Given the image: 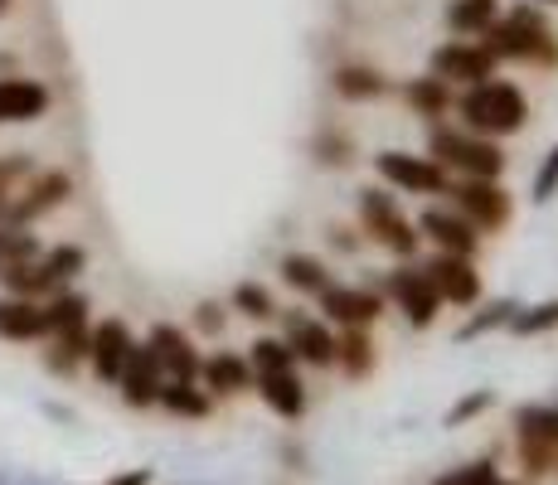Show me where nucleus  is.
Returning a JSON list of instances; mask_svg holds the SVG:
<instances>
[{
    "instance_id": "nucleus-1",
    "label": "nucleus",
    "mask_w": 558,
    "mask_h": 485,
    "mask_svg": "<svg viewBox=\"0 0 558 485\" xmlns=\"http://www.w3.org/2000/svg\"><path fill=\"white\" fill-rule=\"evenodd\" d=\"M452 122L466 126V132H476V136H490V142H506V136L524 132V122H530V97H524L520 83H510L496 73V78L457 93Z\"/></svg>"
},
{
    "instance_id": "nucleus-2",
    "label": "nucleus",
    "mask_w": 558,
    "mask_h": 485,
    "mask_svg": "<svg viewBox=\"0 0 558 485\" xmlns=\"http://www.w3.org/2000/svg\"><path fill=\"white\" fill-rule=\"evenodd\" d=\"M481 45L496 53L500 63H530V69H554L558 63V35L539 5L500 10V20L481 35Z\"/></svg>"
},
{
    "instance_id": "nucleus-3",
    "label": "nucleus",
    "mask_w": 558,
    "mask_h": 485,
    "mask_svg": "<svg viewBox=\"0 0 558 485\" xmlns=\"http://www.w3.org/2000/svg\"><path fill=\"white\" fill-rule=\"evenodd\" d=\"M427 156L447 170L452 180H500L506 175V146L476 136L457 122H437L427 132Z\"/></svg>"
},
{
    "instance_id": "nucleus-4",
    "label": "nucleus",
    "mask_w": 558,
    "mask_h": 485,
    "mask_svg": "<svg viewBox=\"0 0 558 485\" xmlns=\"http://www.w3.org/2000/svg\"><path fill=\"white\" fill-rule=\"evenodd\" d=\"M360 233L369 239L374 247H384V253H393L399 263H413L417 247H423V233H417V223L403 214L399 194L393 190H360Z\"/></svg>"
},
{
    "instance_id": "nucleus-5",
    "label": "nucleus",
    "mask_w": 558,
    "mask_h": 485,
    "mask_svg": "<svg viewBox=\"0 0 558 485\" xmlns=\"http://www.w3.org/2000/svg\"><path fill=\"white\" fill-rule=\"evenodd\" d=\"M374 175L393 194H447L452 190V175H447L427 150H399V146L379 150V156H374Z\"/></svg>"
},
{
    "instance_id": "nucleus-6",
    "label": "nucleus",
    "mask_w": 558,
    "mask_h": 485,
    "mask_svg": "<svg viewBox=\"0 0 558 485\" xmlns=\"http://www.w3.org/2000/svg\"><path fill=\"white\" fill-rule=\"evenodd\" d=\"M447 204L476 223V233H500L514 219V194L500 180H452Z\"/></svg>"
},
{
    "instance_id": "nucleus-7",
    "label": "nucleus",
    "mask_w": 558,
    "mask_h": 485,
    "mask_svg": "<svg viewBox=\"0 0 558 485\" xmlns=\"http://www.w3.org/2000/svg\"><path fill=\"white\" fill-rule=\"evenodd\" d=\"M384 301H389L393 311H403V320L413 330L437 326V316H442V296L433 291V282H427V272L417 263H399L384 277Z\"/></svg>"
},
{
    "instance_id": "nucleus-8",
    "label": "nucleus",
    "mask_w": 558,
    "mask_h": 485,
    "mask_svg": "<svg viewBox=\"0 0 558 485\" xmlns=\"http://www.w3.org/2000/svg\"><path fill=\"white\" fill-rule=\"evenodd\" d=\"M427 73L447 78L452 88H476V83L496 78L500 59L481 45V39H442V45L433 49V59H427Z\"/></svg>"
},
{
    "instance_id": "nucleus-9",
    "label": "nucleus",
    "mask_w": 558,
    "mask_h": 485,
    "mask_svg": "<svg viewBox=\"0 0 558 485\" xmlns=\"http://www.w3.org/2000/svg\"><path fill=\"white\" fill-rule=\"evenodd\" d=\"M320 320H330L336 330H369L384 316V291L379 287H350V282H330L320 291Z\"/></svg>"
},
{
    "instance_id": "nucleus-10",
    "label": "nucleus",
    "mask_w": 558,
    "mask_h": 485,
    "mask_svg": "<svg viewBox=\"0 0 558 485\" xmlns=\"http://www.w3.org/2000/svg\"><path fill=\"white\" fill-rule=\"evenodd\" d=\"M282 316V340L292 344L296 364L311 369H336V350H340V330L330 320L311 316V311H277Z\"/></svg>"
},
{
    "instance_id": "nucleus-11",
    "label": "nucleus",
    "mask_w": 558,
    "mask_h": 485,
    "mask_svg": "<svg viewBox=\"0 0 558 485\" xmlns=\"http://www.w3.org/2000/svg\"><path fill=\"white\" fill-rule=\"evenodd\" d=\"M413 223H417V233H423V243H433L437 253H457V257H476L481 239H486V233H476V223H471L466 214H457L452 204H427Z\"/></svg>"
},
{
    "instance_id": "nucleus-12",
    "label": "nucleus",
    "mask_w": 558,
    "mask_h": 485,
    "mask_svg": "<svg viewBox=\"0 0 558 485\" xmlns=\"http://www.w3.org/2000/svg\"><path fill=\"white\" fill-rule=\"evenodd\" d=\"M427 282H433V291L442 296V306H476L481 291H486V282H481L476 272V257H457V253H433L423 263Z\"/></svg>"
},
{
    "instance_id": "nucleus-13",
    "label": "nucleus",
    "mask_w": 558,
    "mask_h": 485,
    "mask_svg": "<svg viewBox=\"0 0 558 485\" xmlns=\"http://www.w3.org/2000/svg\"><path fill=\"white\" fill-rule=\"evenodd\" d=\"M146 350L156 354V364H160L166 379H199L204 354L195 350V336H190V330L170 326V320H156L151 336H146Z\"/></svg>"
},
{
    "instance_id": "nucleus-14",
    "label": "nucleus",
    "mask_w": 558,
    "mask_h": 485,
    "mask_svg": "<svg viewBox=\"0 0 558 485\" xmlns=\"http://www.w3.org/2000/svg\"><path fill=\"white\" fill-rule=\"evenodd\" d=\"M132 344H136V336H132V326H126L122 316L98 320V326L88 330V369L98 374L102 384H117V374H122Z\"/></svg>"
},
{
    "instance_id": "nucleus-15",
    "label": "nucleus",
    "mask_w": 558,
    "mask_h": 485,
    "mask_svg": "<svg viewBox=\"0 0 558 485\" xmlns=\"http://www.w3.org/2000/svg\"><path fill=\"white\" fill-rule=\"evenodd\" d=\"M160 384H166V374H160L156 354L146 350V340H136L132 354H126V364H122V374H117V393H122L126 408H156Z\"/></svg>"
},
{
    "instance_id": "nucleus-16",
    "label": "nucleus",
    "mask_w": 558,
    "mask_h": 485,
    "mask_svg": "<svg viewBox=\"0 0 558 485\" xmlns=\"http://www.w3.org/2000/svg\"><path fill=\"white\" fill-rule=\"evenodd\" d=\"M49 88L39 78H25V73H5L0 78V126H25L39 122L49 112Z\"/></svg>"
},
{
    "instance_id": "nucleus-17",
    "label": "nucleus",
    "mask_w": 558,
    "mask_h": 485,
    "mask_svg": "<svg viewBox=\"0 0 558 485\" xmlns=\"http://www.w3.org/2000/svg\"><path fill=\"white\" fill-rule=\"evenodd\" d=\"M514 437H520V457L530 471H558V447L549 437V417L544 403H530L514 413Z\"/></svg>"
},
{
    "instance_id": "nucleus-18",
    "label": "nucleus",
    "mask_w": 558,
    "mask_h": 485,
    "mask_svg": "<svg viewBox=\"0 0 558 485\" xmlns=\"http://www.w3.org/2000/svg\"><path fill=\"white\" fill-rule=\"evenodd\" d=\"M403 102L413 107V117H423L427 126H437V122H452L457 88L447 78H437V73H417V78L403 83Z\"/></svg>"
},
{
    "instance_id": "nucleus-19",
    "label": "nucleus",
    "mask_w": 558,
    "mask_h": 485,
    "mask_svg": "<svg viewBox=\"0 0 558 485\" xmlns=\"http://www.w3.org/2000/svg\"><path fill=\"white\" fill-rule=\"evenodd\" d=\"M199 388L209 398H239L253 388V369H248V354H233V350H214L209 360L199 364Z\"/></svg>"
},
{
    "instance_id": "nucleus-20",
    "label": "nucleus",
    "mask_w": 558,
    "mask_h": 485,
    "mask_svg": "<svg viewBox=\"0 0 558 485\" xmlns=\"http://www.w3.org/2000/svg\"><path fill=\"white\" fill-rule=\"evenodd\" d=\"M253 388H257V398H263V403L282 417V423H296V417L306 413V384H302V374H296V369L257 374Z\"/></svg>"
},
{
    "instance_id": "nucleus-21",
    "label": "nucleus",
    "mask_w": 558,
    "mask_h": 485,
    "mask_svg": "<svg viewBox=\"0 0 558 485\" xmlns=\"http://www.w3.org/2000/svg\"><path fill=\"white\" fill-rule=\"evenodd\" d=\"M0 340H10V344L45 340V301H25V296H5L0 291Z\"/></svg>"
},
{
    "instance_id": "nucleus-22",
    "label": "nucleus",
    "mask_w": 558,
    "mask_h": 485,
    "mask_svg": "<svg viewBox=\"0 0 558 485\" xmlns=\"http://www.w3.org/2000/svg\"><path fill=\"white\" fill-rule=\"evenodd\" d=\"M330 88H336V97H345V102H374V97L389 93V78L374 63H340L330 73Z\"/></svg>"
},
{
    "instance_id": "nucleus-23",
    "label": "nucleus",
    "mask_w": 558,
    "mask_h": 485,
    "mask_svg": "<svg viewBox=\"0 0 558 485\" xmlns=\"http://www.w3.org/2000/svg\"><path fill=\"white\" fill-rule=\"evenodd\" d=\"M277 272H282V282L292 287L296 296H320V291L336 282V272H330L316 253H287L282 263H277Z\"/></svg>"
},
{
    "instance_id": "nucleus-24",
    "label": "nucleus",
    "mask_w": 558,
    "mask_h": 485,
    "mask_svg": "<svg viewBox=\"0 0 558 485\" xmlns=\"http://www.w3.org/2000/svg\"><path fill=\"white\" fill-rule=\"evenodd\" d=\"M156 408H166L170 417H190V423H199V417L214 413V398L199 388V379H166L160 384Z\"/></svg>"
},
{
    "instance_id": "nucleus-25",
    "label": "nucleus",
    "mask_w": 558,
    "mask_h": 485,
    "mask_svg": "<svg viewBox=\"0 0 558 485\" xmlns=\"http://www.w3.org/2000/svg\"><path fill=\"white\" fill-rule=\"evenodd\" d=\"M500 20V0H447V29L457 39H481Z\"/></svg>"
},
{
    "instance_id": "nucleus-26",
    "label": "nucleus",
    "mask_w": 558,
    "mask_h": 485,
    "mask_svg": "<svg viewBox=\"0 0 558 485\" xmlns=\"http://www.w3.org/2000/svg\"><path fill=\"white\" fill-rule=\"evenodd\" d=\"M88 311H93V306H88V296H83V291H73V287L53 291V296L45 301V340H49V336H63V330L93 326Z\"/></svg>"
},
{
    "instance_id": "nucleus-27",
    "label": "nucleus",
    "mask_w": 558,
    "mask_h": 485,
    "mask_svg": "<svg viewBox=\"0 0 558 485\" xmlns=\"http://www.w3.org/2000/svg\"><path fill=\"white\" fill-rule=\"evenodd\" d=\"M88 330L93 326H78V330H63V336H49L45 344V369L49 374H73L78 364H88Z\"/></svg>"
},
{
    "instance_id": "nucleus-28",
    "label": "nucleus",
    "mask_w": 558,
    "mask_h": 485,
    "mask_svg": "<svg viewBox=\"0 0 558 485\" xmlns=\"http://www.w3.org/2000/svg\"><path fill=\"white\" fill-rule=\"evenodd\" d=\"M374 364H379V354H374L369 330H340L336 369H345L350 379H364V374H374Z\"/></svg>"
},
{
    "instance_id": "nucleus-29",
    "label": "nucleus",
    "mask_w": 558,
    "mask_h": 485,
    "mask_svg": "<svg viewBox=\"0 0 558 485\" xmlns=\"http://www.w3.org/2000/svg\"><path fill=\"white\" fill-rule=\"evenodd\" d=\"M510 336H520V340H534V336H554L558 330V296L549 301H530V306H514V316H510Z\"/></svg>"
},
{
    "instance_id": "nucleus-30",
    "label": "nucleus",
    "mask_w": 558,
    "mask_h": 485,
    "mask_svg": "<svg viewBox=\"0 0 558 485\" xmlns=\"http://www.w3.org/2000/svg\"><path fill=\"white\" fill-rule=\"evenodd\" d=\"M248 369H253V379H257V374L296 369V354H292V344H287L282 336H257L248 344Z\"/></svg>"
},
{
    "instance_id": "nucleus-31",
    "label": "nucleus",
    "mask_w": 558,
    "mask_h": 485,
    "mask_svg": "<svg viewBox=\"0 0 558 485\" xmlns=\"http://www.w3.org/2000/svg\"><path fill=\"white\" fill-rule=\"evenodd\" d=\"M39 263H45V272L53 277V287H73V277L78 272H88V253H83L78 243H53L39 253Z\"/></svg>"
},
{
    "instance_id": "nucleus-32",
    "label": "nucleus",
    "mask_w": 558,
    "mask_h": 485,
    "mask_svg": "<svg viewBox=\"0 0 558 485\" xmlns=\"http://www.w3.org/2000/svg\"><path fill=\"white\" fill-rule=\"evenodd\" d=\"M514 306H520V301H510V296L486 301V306H481L476 316H471L466 326L457 330V340H481V336H490V330H506V326H510V316H514Z\"/></svg>"
},
{
    "instance_id": "nucleus-33",
    "label": "nucleus",
    "mask_w": 558,
    "mask_h": 485,
    "mask_svg": "<svg viewBox=\"0 0 558 485\" xmlns=\"http://www.w3.org/2000/svg\"><path fill=\"white\" fill-rule=\"evenodd\" d=\"M229 306L239 311V316H248V320H272L277 316V301H272V291H267L263 282H239L233 287V296H229Z\"/></svg>"
},
{
    "instance_id": "nucleus-34",
    "label": "nucleus",
    "mask_w": 558,
    "mask_h": 485,
    "mask_svg": "<svg viewBox=\"0 0 558 485\" xmlns=\"http://www.w3.org/2000/svg\"><path fill=\"white\" fill-rule=\"evenodd\" d=\"M39 253H45V243H39L29 229H0V272L29 263V257H39Z\"/></svg>"
},
{
    "instance_id": "nucleus-35",
    "label": "nucleus",
    "mask_w": 558,
    "mask_h": 485,
    "mask_svg": "<svg viewBox=\"0 0 558 485\" xmlns=\"http://www.w3.org/2000/svg\"><path fill=\"white\" fill-rule=\"evenodd\" d=\"M554 194H558V142L549 146V156L539 160V170H534V180H530L534 204H554Z\"/></svg>"
},
{
    "instance_id": "nucleus-36",
    "label": "nucleus",
    "mask_w": 558,
    "mask_h": 485,
    "mask_svg": "<svg viewBox=\"0 0 558 485\" xmlns=\"http://www.w3.org/2000/svg\"><path fill=\"white\" fill-rule=\"evenodd\" d=\"M29 175H35V160H29V156H20V150H15V156H0V204L25 185Z\"/></svg>"
},
{
    "instance_id": "nucleus-37",
    "label": "nucleus",
    "mask_w": 558,
    "mask_h": 485,
    "mask_svg": "<svg viewBox=\"0 0 558 485\" xmlns=\"http://www.w3.org/2000/svg\"><path fill=\"white\" fill-rule=\"evenodd\" d=\"M490 403H496V388H476V393L457 398V403L447 408V427H461V423H471V417H481V413H486Z\"/></svg>"
},
{
    "instance_id": "nucleus-38",
    "label": "nucleus",
    "mask_w": 558,
    "mask_h": 485,
    "mask_svg": "<svg viewBox=\"0 0 558 485\" xmlns=\"http://www.w3.org/2000/svg\"><path fill=\"white\" fill-rule=\"evenodd\" d=\"M223 326H229V311H223L219 301H199L195 306V330H204V336H223Z\"/></svg>"
},
{
    "instance_id": "nucleus-39",
    "label": "nucleus",
    "mask_w": 558,
    "mask_h": 485,
    "mask_svg": "<svg viewBox=\"0 0 558 485\" xmlns=\"http://www.w3.org/2000/svg\"><path fill=\"white\" fill-rule=\"evenodd\" d=\"M457 481L461 485H500V471H496V461L490 457H481V461H471V466H461Z\"/></svg>"
},
{
    "instance_id": "nucleus-40",
    "label": "nucleus",
    "mask_w": 558,
    "mask_h": 485,
    "mask_svg": "<svg viewBox=\"0 0 558 485\" xmlns=\"http://www.w3.org/2000/svg\"><path fill=\"white\" fill-rule=\"evenodd\" d=\"M151 466H132V471H117V476H107L102 485H151Z\"/></svg>"
},
{
    "instance_id": "nucleus-41",
    "label": "nucleus",
    "mask_w": 558,
    "mask_h": 485,
    "mask_svg": "<svg viewBox=\"0 0 558 485\" xmlns=\"http://www.w3.org/2000/svg\"><path fill=\"white\" fill-rule=\"evenodd\" d=\"M544 417H549V437H554V447H558V403L544 408Z\"/></svg>"
},
{
    "instance_id": "nucleus-42",
    "label": "nucleus",
    "mask_w": 558,
    "mask_h": 485,
    "mask_svg": "<svg viewBox=\"0 0 558 485\" xmlns=\"http://www.w3.org/2000/svg\"><path fill=\"white\" fill-rule=\"evenodd\" d=\"M433 485H461V481H457V471H447V476H437Z\"/></svg>"
},
{
    "instance_id": "nucleus-43",
    "label": "nucleus",
    "mask_w": 558,
    "mask_h": 485,
    "mask_svg": "<svg viewBox=\"0 0 558 485\" xmlns=\"http://www.w3.org/2000/svg\"><path fill=\"white\" fill-rule=\"evenodd\" d=\"M558 5V0H539V10H554Z\"/></svg>"
},
{
    "instance_id": "nucleus-44",
    "label": "nucleus",
    "mask_w": 558,
    "mask_h": 485,
    "mask_svg": "<svg viewBox=\"0 0 558 485\" xmlns=\"http://www.w3.org/2000/svg\"><path fill=\"white\" fill-rule=\"evenodd\" d=\"M5 10H10V0H0V15H5Z\"/></svg>"
},
{
    "instance_id": "nucleus-45",
    "label": "nucleus",
    "mask_w": 558,
    "mask_h": 485,
    "mask_svg": "<svg viewBox=\"0 0 558 485\" xmlns=\"http://www.w3.org/2000/svg\"><path fill=\"white\" fill-rule=\"evenodd\" d=\"M0 485H10V476H5V471H0Z\"/></svg>"
},
{
    "instance_id": "nucleus-46",
    "label": "nucleus",
    "mask_w": 558,
    "mask_h": 485,
    "mask_svg": "<svg viewBox=\"0 0 558 485\" xmlns=\"http://www.w3.org/2000/svg\"><path fill=\"white\" fill-rule=\"evenodd\" d=\"M500 485H520V481H500Z\"/></svg>"
}]
</instances>
